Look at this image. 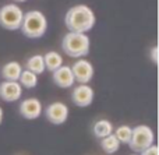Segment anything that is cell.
Listing matches in <instances>:
<instances>
[{"mask_svg": "<svg viewBox=\"0 0 159 155\" xmlns=\"http://www.w3.org/2000/svg\"><path fill=\"white\" fill-rule=\"evenodd\" d=\"M95 13L85 4H77L66 13L64 24L71 32L87 34L95 27Z\"/></svg>", "mask_w": 159, "mask_h": 155, "instance_id": "1", "label": "cell"}, {"mask_svg": "<svg viewBox=\"0 0 159 155\" xmlns=\"http://www.w3.org/2000/svg\"><path fill=\"white\" fill-rule=\"evenodd\" d=\"M89 46H91L89 36L82 32H71V31H69L63 36V41H61L63 52L67 56L74 59H81L84 56H87L89 53Z\"/></svg>", "mask_w": 159, "mask_h": 155, "instance_id": "2", "label": "cell"}, {"mask_svg": "<svg viewBox=\"0 0 159 155\" xmlns=\"http://www.w3.org/2000/svg\"><path fill=\"white\" fill-rule=\"evenodd\" d=\"M20 30L22 31L27 38H42L46 34L48 30V20L42 11L39 10H31L24 14L22 24Z\"/></svg>", "mask_w": 159, "mask_h": 155, "instance_id": "3", "label": "cell"}, {"mask_svg": "<svg viewBox=\"0 0 159 155\" xmlns=\"http://www.w3.org/2000/svg\"><path fill=\"white\" fill-rule=\"evenodd\" d=\"M154 141H155L154 130L149 126L140 125V126H135L131 130V139L129 141V145L134 153L140 154L141 151H144L149 145L154 144Z\"/></svg>", "mask_w": 159, "mask_h": 155, "instance_id": "4", "label": "cell"}, {"mask_svg": "<svg viewBox=\"0 0 159 155\" xmlns=\"http://www.w3.org/2000/svg\"><path fill=\"white\" fill-rule=\"evenodd\" d=\"M22 18H24V11L17 4H6L0 8V25L4 30L17 31L21 28Z\"/></svg>", "mask_w": 159, "mask_h": 155, "instance_id": "5", "label": "cell"}, {"mask_svg": "<svg viewBox=\"0 0 159 155\" xmlns=\"http://www.w3.org/2000/svg\"><path fill=\"white\" fill-rule=\"evenodd\" d=\"M45 116L52 125H63L69 117V106L63 102H53L46 106Z\"/></svg>", "mask_w": 159, "mask_h": 155, "instance_id": "6", "label": "cell"}, {"mask_svg": "<svg viewBox=\"0 0 159 155\" xmlns=\"http://www.w3.org/2000/svg\"><path fill=\"white\" fill-rule=\"evenodd\" d=\"M71 71L74 80L80 84H88L93 77V66L91 62L85 59H80L71 66Z\"/></svg>", "mask_w": 159, "mask_h": 155, "instance_id": "7", "label": "cell"}, {"mask_svg": "<svg viewBox=\"0 0 159 155\" xmlns=\"http://www.w3.org/2000/svg\"><path fill=\"white\" fill-rule=\"evenodd\" d=\"M95 92L88 84H80L71 92V101L75 106L80 108H87L92 103Z\"/></svg>", "mask_w": 159, "mask_h": 155, "instance_id": "8", "label": "cell"}, {"mask_svg": "<svg viewBox=\"0 0 159 155\" xmlns=\"http://www.w3.org/2000/svg\"><path fill=\"white\" fill-rule=\"evenodd\" d=\"M20 115L24 119L34 120L42 115V103L36 98H27L20 103Z\"/></svg>", "mask_w": 159, "mask_h": 155, "instance_id": "9", "label": "cell"}, {"mask_svg": "<svg viewBox=\"0 0 159 155\" xmlns=\"http://www.w3.org/2000/svg\"><path fill=\"white\" fill-rule=\"evenodd\" d=\"M22 95V87L18 81H3L0 83V98L4 102H16Z\"/></svg>", "mask_w": 159, "mask_h": 155, "instance_id": "10", "label": "cell"}, {"mask_svg": "<svg viewBox=\"0 0 159 155\" xmlns=\"http://www.w3.org/2000/svg\"><path fill=\"white\" fill-rule=\"evenodd\" d=\"M52 73H53L52 74L53 83L57 87H60V88H70V87L74 85L75 80L70 66H64L63 64V66H60L59 69H56Z\"/></svg>", "mask_w": 159, "mask_h": 155, "instance_id": "11", "label": "cell"}, {"mask_svg": "<svg viewBox=\"0 0 159 155\" xmlns=\"http://www.w3.org/2000/svg\"><path fill=\"white\" fill-rule=\"evenodd\" d=\"M21 71H22V66L18 62H8L2 67L0 74L4 78V81H18Z\"/></svg>", "mask_w": 159, "mask_h": 155, "instance_id": "12", "label": "cell"}, {"mask_svg": "<svg viewBox=\"0 0 159 155\" xmlns=\"http://www.w3.org/2000/svg\"><path fill=\"white\" fill-rule=\"evenodd\" d=\"M25 70H30L34 74L39 75L45 71V62H43V55H34L25 62Z\"/></svg>", "mask_w": 159, "mask_h": 155, "instance_id": "13", "label": "cell"}, {"mask_svg": "<svg viewBox=\"0 0 159 155\" xmlns=\"http://www.w3.org/2000/svg\"><path fill=\"white\" fill-rule=\"evenodd\" d=\"M113 130H115V127H113L112 122H109V120H106V119H101V120H98V122H95V125H93V127H92L93 134H95V137H98V139L107 137L109 134L113 133Z\"/></svg>", "mask_w": 159, "mask_h": 155, "instance_id": "14", "label": "cell"}, {"mask_svg": "<svg viewBox=\"0 0 159 155\" xmlns=\"http://www.w3.org/2000/svg\"><path fill=\"white\" fill-rule=\"evenodd\" d=\"M43 62H45V69L49 71H55L60 66H63V57L55 50H50L46 55H43Z\"/></svg>", "mask_w": 159, "mask_h": 155, "instance_id": "15", "label": "cell"}, {"mask_svg": "<svg viewBox=\"0 0 159 155\" xmlns=\"http://www.w3.org/2000/svg\"><path fill=\"white\" fill-rule=\"evenodd\" d=\"M101 147L102 150L105 151L106 154H115L119 151V148H120V143H119V140L115 137V134H109L107 137H103V139H101Z\"/></svg>", "mask_w": 159, "mask_h": 155, "instance_id": "16", "label": "cell"}, {"mask_svg": "<svg viewBox=\"0 0 159 155\" xmlns=\"http://www.w3.org/2000/svg\"><path fill=\"white\" fill-rule=\"evenodd\" d=\"M18 83L21 87H25V88H28V89L35 88V87L38 85V75L34 74L30 70H22L21 75H20V78H18Z\"/></svg>", "mask_w": 159, "mask_h": 155, "instance_id": "17", "label": "cell"}, {"mask_svg": "<svg viewBox=\"0 0 159 155\" xmlns=\"http://www.w3.org/2000/svg\"><path fill=\"white\" fill-rule=\"evenodd\" d=\"M131 130L133 129L130 127V126H119L115 131V137L119 140V143L120 144H129L130 139H131Z\"/></svg>", "mask_w": 159, "mask_h": 155, "instance_id": "18", "label": "cell"}, {"mask_svg": "<svg viewBox=\"0 0 159 155\" xmlns=\"http://www.w3.org/2000/svg\"><path fill=\"white\" fill-rule=\"evenodd\" d=\"M140 155H159V153H158V147H157L155 144L149 145L148 148H145L144 151H141Z\"/></svg>", "mask_w": 159, "mask_h": 155, "instance_id": "19", "label": "cell"}, {"mask_svg": "<svg viewBox=\"0 0 159 155\" xmlns=\"http://www.w3.org/2000/svg\"><path fill=\"white\" fill-rule=\"evenodd\" d=\"M151 59H152V62H154L155 64L158 63V48L157 46H154L151 49Z\"/></svg>", "mask_w": 159, "mask_h": 155, "instance_id": "20", "label": "cell"}, {"mask_svg": "<svg viewBox=\"0 0 159 155\" xmlns=\"http://www.w3.org/2000/svg\"><path fill=\"white\" fill-rule=\"evenodd\" d=\"M3 115H4L3 113V108L0 106V125H2V122H3Z\"/></svg>", "mask_w": 159, "mask_h": 155, "instance_id": "21", "label": "cell"}, {"mask_svg": "<svg viewBox=\"0 0 159 155\" xmlns=\"http://www.w3.org/2000/svg\"><path fill=\"white\" fill-rule=\"evenodd\" d=\"M14 2H18V3H22V2H27V0H14Z\"/></svg>", "mask_w": 159, "mask_h": 155, "instance_id": "22", "label": "cell"}, {"mask_svg": "<svg viewBox=\"0 0 159 155\" xmlns=\"http://www.w3.org/2000/svg\"><path fill=\"white\" fill-rule=\"evenodd\" d=\"M131 155H138V154H131Z\"/></svg>", "mask_w": 159, "mask_h": 155, "instance_id": "23", "label": "cell"}]
</instances>
